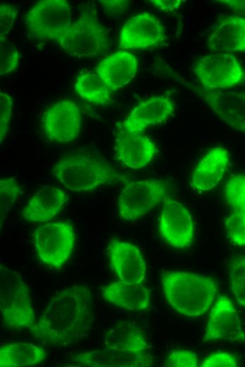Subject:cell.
Instances as JSON below:
<instances>
[{"label":"cell","instance_id":"obj_1","mask_svg":"<svg viewBox=\"0 0 245 367\" xmlns=\"http://www.w3.org/2000/svg\"><path fill=\"white\" fill-rule=\"evenodd\" d=\"M94 320L92 289L76 283L54 295L30 330L44 344L64 347L86 337Z\"/></svg>","mask_w":245,"mask_h":367},{"label":"cell","instance_id":"obj_2","mask_svg":"<svg viewBox=\"0 0 245 367\" xmlns=\"http://www.w3.org/2000/svg\"><path fill=\"white\" fill-rule=\"evenodd\" d=\"M161 281L167 301L183 315L199 317L215 299L216 283L211 277L188 272L165 271Z\"/></svg>","mask_w":245,"mask_h":367},{"label":"cell","instance_id":"obj_3","mask_svg":"<svg viewBox=\"0 0 245 367\" xmlns=\"http://www.w3.org/2000/svg\"><path fill=\"white\" fill-rule=\"evenodd\" d=\"M53 174L65 188L72 191H87L125 179L113 167L84 155L62 157L55 164Z\"/></svg>","mask_w":245,"mask_h":367},{"label":"cell","instance_id":"obj_4","mask_svg":"<svg viewBox=\"0 0 245 367\" xmlns=\"http://www.w3.org/2000/svg\"><path fill=\"white\" fill-rule=\"evenodd\" d=\"M0 311L10 329H31L36 318L29 288L20 273L0 266Z\"/></svg>","mask_w":245,"mask_h":367},{"label":"cell","instance_id":"obj_5","mask_svg":"<svg viewBox=\"0 0 245 367\" xmlns=\"http://www.w3.org/2000/svg\"><path fill=\"white\" fill-rule=\"evenodd\" d=\"M56 42L68 54L77 57L101 55L108 48L105 28L88 12L82 13Z\"/></svg>","mask_w":245,"mask_h":367},{"label":"cell","instance_id":"obj_6","mask_svg":"<svg viewBox=\"0 0 245 367\" xmlns=\"http://www.w3.org/2000/svg\"><path fill=\"white\" fill-rule=\"evenodd\" d=\"M33 239L40 260L54 269H60L68 261L76 240L73 225L63 221L48 222L36 227Z\"/></svg>","mask_w":245,"mask_h":367},{"label":"cell","instance_id":"obj_7","mask_svg":"<svg viewBox=\"0 0 245 367\" xmlns=\"http://www.w3.org/2000/svg\"><path fill=\"white\" fill-rule=\"evenodd\" d=\"M71 16L67 1L42 0L25 15L24 23L36 38L56 41L71 25Z\"/></svg>","mask_w":245,"mask_h":367},{"label":"cell","instance_id":"obj_8","mask_svg":"<svg viewBox=\"0 0 245 367\" xmlns=\"http://www.w3.org/2000/svg\"><path fill=\"white\" fill-rule=\"evenodd\" d=\"M202 88L209 90H223L239 84L244 77V70L232 54L212 53L201 57L193 69Z\"/></svg>","mask_w":245,"mask_h":367},{"label":"cell","instance_id":"obj_9","mask_svg":"<svg viewBox=\"0 0 245 367\" xmlns=\"http://www.w3.org/2000/svg\"><path fill=\"white\" fill-rule=\"evenodd\" d=\"M168 184L159 179L131 181L125 184L118 197L119 216L129 221L148 213L166 197Z\"/></svg>","mask_w":245,"mask_h":367},{"label":"cell","instance_id":"obj_10","mask_svg":"<svg viewBox=\"0 0 245 367\" xmlns=\"http://www.w3.org/2000/svg\"><path fill=\"white\" fill-rule=\"evenodd\" d=\"M160 217L158 229L172 247H189L194 239V227L189 211L178 201L165 197Z\"/></svg>","mask_w":245,"mask_h":367},{"label":"cell","instance_id":"obj_11","mask_svg":"<svg viewBox=\"0 0 245 367\" xmlns=\"http://www.w3.org/2000/svg\"><path fill=\"white\" fill-rule=\"evenodd\" d=\"M42 124L44 133L49 140L70 142L80 133V109L70 100L58 101L45 112Z\"/></svg>","mask_w":245,"mask_h":367},{"label":"cell","instance_id":"obj_12","mask_svg":"<svg viewBox=\"0 0 245 367\" xmlns=\"http://www.w3.org/2000/svg\"><path fill=\"white\" fill-rule=\"evenodd\" d=\"M165 39V29L158 19L149 13H142L125 22L120 31L119 47L147 49L161 45Z\"/></svg>","mask_w":245,"mask_h":367},{"label":"cell","instance_id":"obj_13","mask_svg":"<svg viewBox=\"0 0 245 367\" xmlns=\"http://www.w3.org/2000/svg\"><path fill=\"white\" fill-rule=\"evenodd\" d=\"M218 339L231 342L245 339L238 313L225 295H219L211 308L203 339L205 342Z\"/></svg>","mask_w":245,"mask_h":367},{"label":"cell","instance_id":"obj_14","mask_svg":"<svg viewBox=\"0 0 245 367\" xmlns=\"http://www.w3.org/2000/svg\"><path fill=\"white\" fill-rule=\"evenodd\" d=\"M201 100L215 115L232 128L245 133V91L196 88Z\"/></svg>","mask_w":245,"mask_h":367},{"label":"cell","instance_id":"obj_15","mask_svg":"<svg viewBox=\"0 0 245 367\" xmlns=\"http://www.w3.org/2000/svg\"><path fill=\"white\" fill-rule=\"evenodd\" d=\"M107 251L111 267L120 281L142 284L146 277V267L138 247L128 242L113 241Z\"/></svg>","mask_w":245,"mask_h":367},{"label":"cell","instance_id":"obj_16","mask_svg":"<svg viewBox=\"0 0 245 367\" xmlns=\"http://www.w3.org/2000/svg\"><path fill=\"white\" fill-rule=\"evenodd\" d=\"M155 357L146 351L130 352L106 347L78 354L72 361L90 367H148L153 366Z\"/></svg>","mask_w":245,"mask_h":367},{"label":"cell","instance_id":"obj_17","mask_svg":"<svg viewBox=\"0 0 245 367\" xmlns=\"http://www.w3.org/2000/svg\"><path fill=\"white\" fill-rule=\"evenodd\" d=\"M175 112V104L168 96L153 97L136 106L126 116L121 129L141 133L151 126L162 124Z\"/></svg>","mask_w":245,"mask_h":367},{"label":"cell","instance_id":"obj_18","mask_svg":"<svg viewBox=\"0 0 245 367\" xmlns=\"http://www.w3.org/2000/svg\"><path fill=\"white\" fill-rule=\"evenodd\" d=\"M120 162L131 169H141L155 156L157 148L146 134L120 130L115 144Z\"/></svg>","mask_w":245,"mask_h":367},{"label":"cell","instance_id":"obj_19","mask_svg":"<svg viewBox=\"0 0 245 367\" xmlns=\"http://www.w3.org/2000/svg\"><path fill=\"white\" fill-rule=\"evenodd\" d=\"M212 53L245 52V18L227 16L213 28L208 39Z\"/></svg>","mask_w":245,"mask_h":367},{"label":"cell","instance_id":"obj_20","mask_svg":"<svg viewBox=\"0 0 245 367\" xmlns=\"http://www.w3.org/2000/svg\"><path fill=\"white\" fill-rule=\"evenodd\" d=\"M137 71L136 56L125 51L117 52L103 59L95 68V73L111 91L127 85Z\"/></svg>","mask_w":245,"mask_h":367},{"label":"cell","instance_id":"obj_21","mask_svg":"<svg viewBox=\"0 0 245 367\" xmlns=\"http://www.w3.org/2000/svg\"><path fill=\"white\" fill-rule=\"evenodd\" d=\"M229 162V153L223 147L210 149L196 167L191 187L199 191H208L215 188L225 174Z\"/></svg>","mask_w":245,"mask_h":367},{"label":"cell","instance_id":"obj_22","mask_svg":"<svg viewBox=\"0 0 245 367\" xmlns=\"http://www.w3.org/2000/svg\"><path fill=\"white\" fill-rule=\"evenodd\" d=\"M68 198V195L59 188L43 186L24 207V218L34 222H48L60 212Z\"/></svg>","mask_w":245,"mask_h":367},{"label":"cell","instance_id":"obj_23","mask_svg":"<svg viewBox=\"0 0 245 367\" xmlns=\"http://www.w3.org/2000/svg\"><path fill=\"white\" fill-rule=\"evenodd\" d=\"M101 292L105 300L126 310L142 311L149 306L150 291L142 284L115 282L103 287Z\"/></svg>","mask_w":245,"mask_h":367},{"label":"cell","instance_id":"obj_24","mask_svg":"<svg viewBox=\"0 0 245 367\" xmlns=\"http://www.w3.org/2000/svg\"><path fill=\"white\" fill-rule=\"evenodd\" d=\"M103 343L106 348L130 352H144L151 348L143 330L128 322L111 327L105 334Z\"/></svg>","mask_w":245,"mask_h":367},{"label":"cell","instance_id":"obj_25","mask_svg":"<svg viewBox=\"0 0 245 367\" xmlns=\"http://www.w3.org/2000/svg\"><path fill=\"white\" fill-rule=\"evenodd\" d=\"M45 359L44 349L29 342L10 344L0 349L1 367L34 366Z\"/></svg>","mask_w":245,"mask_h":367},{"label":"cell","instance_id":"obj_26","mask_svg":"<svg viewBox=\"0 0 245 367\" xmlns=\"http://www.w3.org/2000/svg\"><path fill=\"white\" fill-rule=\"evenodd\" d=\"M74 89L80 97L90 103L104 104L111 100V90L96 73L89 70L80 73Z\"/></svg>","mask_w":245,"mask_h":367},{"label":"cell","instance_id":"obj_27","mask_svg":"<svg viewBox=\"0 0 245 367\" xmlns=\"http://www.w3.org/2000/svg\"><path fill=\"white\" fill-rule=\"evenodd\" d=\"M224 198L235 212H245V175H235L227 181Z\"/></svg>","mask_w":245,"mask_h":367},{"label":"cell","instance_id":"obj_28","mask_svg":"<svg viewBox=\"0 0 245 367\" xmlns=\"http://www.w3.org/2000/svg\"><path fill=\"white\" fill-rule=\"evenodd\" d=\"M21 187L13 177L0 179V219L1 222L6 217L14 205Z\"/></svg>","mask_w":245,"mask_h":367},{"label":"cell","instance_id":"obj_29","mask_svg":"<svg viewBox=\"0 0 245 367\" xmlns=\"http://www.w3.org/2000/svg\"><path fill=\"white\" fill-rule=\"evenodd\" d=\"M229 277L233 295L239 305L245 307V256L234 261Z\"/></svg>","mask_w":245,"mask_h":367},{"label":"cell","instance_id":"obj_30","mask_svg":"<svg viewBox=\"0 0 245 367\" xmlns=\"http://www.w3.org/2000/svg\"><path fill=\"white\" fill-rule=\"evenodd\" d=\"M225 230L228 239L239 246H245V212H235L226 220Z\"/></svg>","mask_w":245,"mask_h":367},{"label":"cell","instance_id":"obj_31","mask_svg":"<svg viewBox=\"0 0 245 367\" xmlns=\"http://www.w3.org/2000/svg\"><path fill=\"white\" fill-rule=\"evenodd\" d=\"M18 52L14 44L5 37H0V74L15 71L18 65Z\"/></svg>","mask_w":245,"mask_h":367},{"label":"cell","instance_id":"obj_32","mask_svg":"<svg viewBox=\"0 0 245 367\" xmlns=\"http://www.w3.org/2000/svg\"><path fill=\"white\" fill-rule=\"evenodd\" d=\"M199 361L197 355L189 350H177L170 353L163 366L167 367H196Z\"/></svg>","mask_w":245,"mask_h":367},{"label":"cell","instance_id":"obj_33","mask_svg":"<svg viewBox=\"0 0 245 367\" xmlns=\"http://www.w3.org/2000/svg\"><path fill=\"white\" fill-rule=\"evenodd\" d=\"M12 98L6 93H0V143L5 138L11 117Z\"/></svg>","mask_w":245,"mask_h":367},{"label":"cell","instance_id":"obj_34","mask_svg":"<svg viewBox=\"0 0 245 367\" xmlns=\"http://www.w3.org/2000/svg\"><path fill=\"white\" fill-rule=\"evenodd\" d=\"M201 367H236L238 362L236 356L228 352H215L202 362Z\"/></svg>","mask_w":245,"mask_h":367},{"label":"cell","instance_id":"obj_35","mask_svg":"<svg viewBox=\"0 0 245 367\" xmlns=\"http://www.w3.org/2000/svg\"><path fill=\"white\" fill-rule=\"evenodd\" d=\"M17 8L8 4L0 5V37H5L13 28L16 16Z\"/></svg>","mask_w":245,"mask_h":367},{"label":"cell","instance_id":"obj_36","mask_svg":"<svg viewBox=\"0 0 245 367\" xmlns=\"http://www.w3.org/2000/svg\"><path fill=\"white\" fill-rule=\"evenodd\" d=\"M107 14L115 15L123 12L128 7L127 1H100Z\"/></svg>","mask_w":245,"mask_h":367},{"label":"cell","instance_id":"obj_37","mask_svg":"<svg viewBox=\"0 0 245 367\" xmlns=\"http://www.w3.org/2000/svg\"><path fill=\"white\" fill-rule=\"evenodd\" d=\"M183 1L179 0H170V1H162V0H151V2L154 6L160 11L164 12H171L179 8Z\"/></svg>","mask_w":245,"mask_h":367},{"label":"cell","instance_id":"obj_38","mask_svg":"<svg viewBox=\"0 0 245 367\" xmlns=\"http://www.w3.org/2000/svg\"><path fill=\"white\" fill-rule=\"evenodd\" d=\"M234 12L245 14V1H218Z\"/></svg>","mask_w":245,"mask_h":367}]
</instances>
